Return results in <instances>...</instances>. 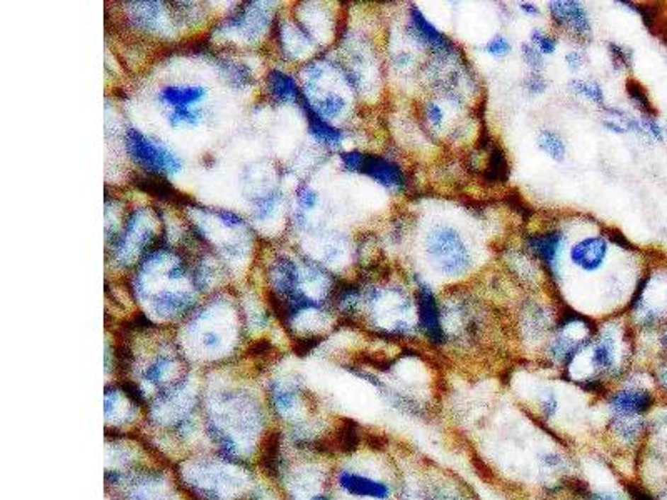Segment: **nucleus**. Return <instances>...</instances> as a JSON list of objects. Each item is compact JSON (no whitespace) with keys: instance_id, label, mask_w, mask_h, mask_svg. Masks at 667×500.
<instances>
[{"instance_id":"9b49d317","label":"nucleus","mask_w":667,"mask_h":500,"mask_svg":"<svg viewBox=\"0 0 667 500\" xmlns=\"http://www.w3.org/2000/svg\"><path fill=\"white\" fill-rule=\"evenodd\" d=\"M270 405L272 410L282 419L292 417L299 409V392L292 387L277 384L270 389Z\"/></svg>"},{"instance_id":"5701e85b","label":"nucleus","mask_w":667,"mask_h":500,"mask_svg":"<svg viewBox=\"0 0 667 500\" xmlns=\"http://www.w3.org/2000/svg\"><path fill=\"white\" fill-rule=\"evenodd\" d=\"M344 107H346V102L341 99V97H337V95H327L326 99H324L321 102V107H319V110H316L319 115H326V117H334V115H339L342 110H344Z\"/></svg>"},{"instance_id":"4468645a","label":"nucleus","mask_w":667,"mask_h":500,"mask_svg":"<svg viewBox=\"0 0 667 500\" xmlns=\"http://www.w3.org/2000/svg\"><path fill=\"white\" fill-rule=\"evenodd\" d=\"M537 147L546 153L547 157H551L554 162H564L566 161V153H567V147L564 139L554 130H547L544 129L539 132L537 135Z\"/></svg>"},{"instance_id":"f8f14e48","label":"nucleus","mask_w":667,"mask_h":500,"mask_svg":"<svg viewBox=\"0 0 667 500\" xmlns=\"http://www.w3.org/2000/svg\"><path fill=\"white\" fill-rule=\"evenodd\" d=\"M304 109H305V115H307V119H309V130H311V134L319 140V142L326 144V146H337V144H341L342 132L339 129L332 127L331 124H327L326 119H324L322 115H319L311 105L305 104Z\"/></svg>"},{"instance_id":"a211bd4d","label":"nucleus","mask_w":667,"mask_h":500,"mask_svg":"<svg viewBox=\"0 0 667 500\" xmlns=\"http://www.w3.org/2000/svg\"><path fill=\"white\" fill-rule=\"evenodd\" d=\"M507 174H509V167H507V161H506L504 153H502L499 149H494V151H492L491 161H489V167H487V172H486L487 179H489V182H494V184H497V182H506Z\"/></svg>"},{"instance_id":"39448f33","label":"nucleus","mask_w":667,"mask_h":500,"mask_svg":"<svg viewBox=\"0 0 667 500\" xmlns=\"http://www.w3.org/2000/svg\"><path fill=\"white\" fill-rule=\"evenodd\" d=\"M609 254V244L604 237L593 236L576 242L571 247V262L584 272H595L604 265Z\"/></svg>"},{"instance_id":"4be33fe9","label":"nucleus","mask_w":667,"mask_h":500,"mask_svg":"<svg viewBox=\"0 0 667 500\" xmlns=\"http://www.w3.org/2000/svg\"><path fill=\"white\" fill-rule=\"evenodd\" d=\"M520 52H523L525 64L532 69V72H541L546 62H544V55L541 54V50H539L537 47H534L530 42H528V44L520 45Z\"/></svg>"},{"instance_id":"0eeeda50","label":"nucleus","mask_w":667,"mask_h":500,"mask_svg":"<svg viewBox=\"0 0 667 500\" xmlns=\"http://www.w3.org/2000/svg\"><path fill=\"white\" fill-rule=\"evenodd\" d=\"M409 22H411V32L412 35L416 37L421 44H424L429 47V49L434 50L438 54H449L452 50V42H450L447 37H445L443 32H440L434 23H431L427 21V17L422 13L417 7L411 8V17H409Z\"/></svg>"},{"instance_id":"c756f323","label":"nucleus","mask_w":667,"mask_h":500,"mask_svg":"<svg viewBox=\"0 0 667 500\" xmlns=\"http://www.w3.org/2000/svg\"><path fill=\"white\" fill-rule=\"evenodd\" d=\"M519 8H520V11H523L524 13H528V16H530V17H537L539 13H541V11H539V7L534 6V4H530V2L519 4Z\"/></svg>"},{"instance_id":"7c9ffc66","label":"nucleus","mask_w":667,"mask_h":500,"mask_svg":"<svg viewBox=\"0 0 667 500\" xmlns=\"http://www.w3.org/2000/svg\"><path fill=\"white\" fill-rule=\"evenodd\" d=\"M316 194H312V192H307V194H302V202L305 207H312L314 204H316Z\"/></svg>"},{"instance_id":"72a5a7b5","label":"nucleus","mask_w":667,"mask_h":500,"mask_svg":"<svg viewBox=\"0 0 667 500\" xmlns=\"http://www.w3.org/2000/svg\"><path fill=\"white\" fill-rule=\"evenodd\" d=\"M311 500H331L327 497V495H324V494H316V495H312Z\"/></svg>"},{"instance_id":"423d86ee","label":"nucleus","mask_w":667,"mask_h":500,"mask_svg":"<svg viewBox=\"0 0 667 500\" xmlns=\"http://www.w3.org/2000/svg\"><path fill=\"white\" fill-rule=\"evenodd\" d=\"M360 174L370 177V179H374L380 185L391 190H404L407 184L406 175H404L402 169L396 162L379 156H370V153L364 156Z\"/></svg>"},{"instance_id":"f257e3e1","label":"nucleus","mask_w":667,"mask_h":500,"mask_svg":"<svg viewBox=\"0 0 667 500\" xmlns=\"http://www.w3.org/2000/svg\"><path fill=\"white\" fill-rule=\"evenodd\" d=\"M424 250L432 267L447 277H460L472 267V255L466 240L450 226L432 227L426 236Z\"/></svg>"},{"instance_id":"bb28decb","label":"nucleus","mask_w":667,"mask_h":500,"mask_svg":"<svg viewBox=\"0 0 667 500\" xmlns=\"http://www.w3.org/2000/svg\"><path fill=\"white\" fill-rule=\"evenodd\" d=\"M426 115H427V120H429L432 125H435V127H440V125H443L444 112H443V107H440L438 102H429V104L426 105Z\"/></svg>"},{"instance_id":"a878e982","label":"nucleus","mask_w":667,"mask_h":500,"mask_svg":"<svg viewBox=\"0 0 667 500\" xmlns=\"http://www.w3.org/2000/svg\"><path fill=\"white\" fill-rule=\"evenodd\" d=\"M609 47H610V54H612V59L615 60V62H619L621 65H626V67L631 65V62H632L631 49H627V47L619 45V44H610Z\"/></svg>"},{"instance_id":"20e7f679","label":"nucleus","mask_w":667,"mask_h":500,"mask_svg":"<svg viewBox=\"0 0 667 500\" xmlns=\"http://www.w3.org/2000/svg\"><path fill=\"white\" fill-rule=\"evenodd\" d=\"M417 312H419L421 330L431 339L432 342L443 344L445 339L443 322H440V310L435 301L434 292L424 282L417 284Z\"/></svg>"},{"instance_id":"9d476101","label":"nucleus","mask_w":667,"mask_h":500,"mask_svg":"<svg viewBox=\"0 0 667 500\" xmlns=\"http://www.w3.org/2000/svg\"><path fill=\"white\" fill-rule=\"evenodd\" d=\"M654 402V395L649 390L631 389L615 394L612 399V407L621 415H626V417H637V415L649 412Z\"/></svg>"},{"instance_id":"7ed1b4c3","label":"nucleus","mask_w":667,"mask_h":500,"mask_svg":"<svg viewBox=\"0 0 667 500\" xmlns=\"http://www.w3.org/2000/svg\"><path fill=\"white\" fill-rule=\"evenodd\" d=\"M549 13H551L556 25L566 30L567 34L579 40L593 39V23L587 13L586 7L581 2H549Z\"/></svg>"},{"instance_id":"2eb2a0df","label":"nucleus","mask_w":667,"mask_h":500,"mask_svg":"<svg viewBox=\"0 0 667 500\" xmlns=\"http://www.w3.org/2000/svg\"><path fill=\"white\" fill-rule=\"evenodd\" d=\"M269 88H270V92L274 93L275 99H279L282 102H294V100H297V97H299V91H297V86H295L294 79L285 76V74H282V72H270Z\"/></svg>"},{"instance_id":"ddd939ff","label":"nucleus","mask_w":667,"mask_h":500,"mask_svg":"<svg viewBox=\"0 0 667 500\" xmlns=\"http://www.w3.org/2000/svg\"><path fill=\"white\" fill-rule=\"evenodd\" d=\"M205 91L202 87H167L162 91V100L172 105L173 109H189L195 102L204 97Z\"/></svg>"},{"instance_id":"412c9836","label":"nucleus","mask_w":667,"mask_h":500,"mask_svg":"<svg viewBox=\"0 0 667 500\" xmlns=\"http://www.w3.org/2000/svg\"><path fill=\"white\" fill-rule=\"evenodd\" d=\"M486 54H489L494 59H502L512 52V44L504 35H494L484 47Z\"/></svg>"},{"instance_id":"f3484780","label":"nucleus","mask_w":667,"mask_h":500,"mask_svg":"<svg viewBox=\"0 0 667 500\" xmlns=\"http://www.w3.org/2000/svg\"><path fill=\"white\" fill-rule=\"evenodd\" d=\"M615 361V345H614V339L608 335V337H603L599 340V344L595 345L594 352H593V362L598 366L599 368H610Z\"/></svg>"},{"instance_id":"2f4dec72","label":"nucleus","mask_w":667,"mask_h":500,"mask_svg":"<svg viewBox=\"0 0 667 500\" xmlns=\"http://www.w3.org/2000/svg\"><path fill=\"white\" fill-rule=\"evenodd\" d=\"M632 497L634 500H654V499H651L646 492H641V490H632Z\"/></svg>"},{"instance_id":"6ab92c4d","label":"nucleus","mask_w":667,"mask_h":500,"mask_svg":"<svg viewBox=\"0 0 667 500\" xmlns=\"http://www.w3.org/2000/svg\"><path fill=\"white\" fill-rule=\"evenodd\" d=\"M627 95H629V99H631L634 104L637 105L639 110H642L644 114H647L649 117L654 115V107H652L649 97H647V93H646L644 88H642L641 83L629 81L627 82Z\"/></svg>"},{"instance_id":"f03ea898","label":"nucleus","mask_w":667,"mask_h":500,"mask_svg":"<svg viewBox=\"0 0 667 500\" xmlns=\"http://www.w3.org/2000/svg\"><path fill=\"white\" fill-rule=\"evenodd\" d=\"M125 146L129 156L139 163L140 167L156 174H173L181 170L182 163L169 149L159 146L142 135L137 130H129L125 139Z\"/></svg>"},{"instance_id":"1a4fd4ad","label":"nucleus","mask_w":667,"mask_h":500,"mask_svg":"<svg viewBox=\"0 0 667 500\" xmlns=\"http://www.w3.org/2000/svg\"><path fill=\"white\" fill-rule=\"evenodd\" d=\"M337 482H339V487L344 490L346 494L354 495V497L386 500L389 495H391V489H389L387 484L365 477V475L355 474V472H341L339 477H337Z\"/></svg>"},{"instance_id":"473e14b6","label":"nucleus","mask_w":667,"mask_h":500,"mask_svg":"<svg viewBox=\"0 0 667 500\" xmlns=\"http://www.w3.org/2000/svg\"><path fill=\"white\" fill-rule=\"evenodd\" d=\"M594 500H617L615 497H612V495H605V494H599V495H595Z\"/></svg>"},{"instance_id":"b1692460","label":"nucleus","mask_w":667,"mask_h":500,"mask_svg":"<svg viewBox=\"0 0 667 500\" xmlns=\"http://www.w3.org/2000/svg\"><path fill=\"white\" fill-rule=\"evenodd\" d=\"M524 87H525V91H528L529 93H532V95H539V93L546 92L547 82H546V79L541 76V72H532L524 81Z\"/></svg>"},{"instance_id":"aec40b11","label":"nucleus","mask_w":667,"mask_h":500,"mask_svg":"<svg viewBox=\"0 0 667 500\" xmlns=\"http://www.w3.org/2000/svg\"><path fill=\"white\" fill-rule=\"evenodd\" d=\"M530 44L537 47L542 55H551L557 50V40L552 35L546 34L541 29L530 30Z\"/></svg>"},{"instance_id":"6e6552de","label":"nucleus","mask_w":667,"mask_h":500,"mask_svg":"<svg viewBox=\"0 0 667 500\" xmlns=\"http://www.w3.org/2000/svg\"><path fill=\"white\" fill-rule=\"evenodd\" d=\"M564 242H566V239H564L561 232L551 231L535 233L528 240V245L549 272L557 274L559 260H561V254L564 250Z\"/></svg>"},{"instance_id":"393cba45","label":"nucleus","mask_w":667,"mask_h":500,"mask_svg":"<svg viewBox=\"0 0 667 500\" xmlns=\"http://www.w3.org/2000/svg\"><path fill=\"white\" fill-rule=\"evenodd\" d=\"M364 156L365 153L363 152H346V153H342V163H344V167L347 170H350V172H360V167H363V162H364Z\"/></svg>"},{"instance_id":"cd10ccee","label":"nucleus","mask_w":667,"mask_h":500,"mask_svg":"<svg viewBox=\"0 0 667 500\" xmlns=\"http://www.w3.org/2000/svg\"><path fill=\"white\" fill-rule=\"evenodd\" d=\"M199 120V115L197 112H190L189 109H173L171 114V122L173 125L181 124V122H187V124H195Z\"/></svg>"},{"instance_id":"dca6fc26","label":"nucleus","mask_w":667,"mask_h":500,"mask_svg":"<svg viewBox=\"0 0 667 500\" xmlns=\"http://www.w3.org/2000/svg\"><path fill=\"white\" fill-rule=\"evenodd\" d=\"M569 88L576 95L584 97V99L594 102L598 105H604L605 97L598 82L589 81V79H572L569 82Z\"/></svg>"},{"instance_id":"c85d7f7f","label":"nucleus","mask_w":667,"mask_h":500,"mask_svg":"<svg viewBox=\"0 0 667 500\" xmlns=\"http://www.w3.org/2000/svg\"><path fill=\"white\" fill-rule=\"evenodd\" d=\"M584 64H586V57L581 50H571V52L566 54V65L572 70V72H579V70L584 67Z\"/></svg>"}]
</instances>
